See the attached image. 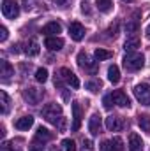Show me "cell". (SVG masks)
Returning <instances> with one entry per match:
<instances>
[{
    "mask_svg": "<svg viewBox=\"0 0 150 151\" xmlns=\"http://www.w3.org/2000/svg\"><path fill=\"white\" fill-rule=\"evenodd\" d=\"M138 30H140V21L138 19H129L127 25H125V32L131 34V35H134Z\"/></svg>",
    "mask_w": 150,
    "mask_h": 151,
    "instance_id": "obj_23",
    "label": "cell"
},
{
    "mask_svg": "<svg viewBox=\"0 0 150 151\" xmlns=\"http://www.w3.org/2000/svg\"><path fill=\"white\" fill-rule=\"evenodd\" d=\"M2 151H20V150H14L12 142H4L2 144Z\"/></svg>",
    "mask_w": 150,
    "mask_h": 151,
    "instance_id": "obj_38",
    "label": "cell"
},
{
    "mask_svg": "<svg viewBox=\"0 0 150 151\" xmlns=\"http://www.w3.org/2000/svg\"><path fill=\"white\" fill-rule=\"evenodd\" d=\"M108 79H110V83H113V84H118L120 83V70H118L117 65H110V69H108Z\"/></svg>",
    "mask_w": 150,
    "mask_h": 151,
    "instance_id": "obj_20",
    "label": "cell"
},
{
    "mask_svg": "<svg viewBox=\"0 0 150 151\" xmlns=\"http://www.w3.org/2000/svg\"><path fill=\"white\" fill-rule=\"evenodd\" d=\"M145 65V56L141 53H136V51H129L125 56H124V67L131 72H136L140 69H143Z\"/></svg>",
    "mask_w": 150,
    "mask_h": 151,
    "instance_id": "obj_1",
    "label": "cell"
},
{
    "mask_svg": "<svg viewBox=\"0 0 150 151\" xmlns=\"http://www.w3.org/2000/svg\"><path fill=\"white\" fill-rule=\"evenodd\" d=\"M7 35H9V34H7V28L2 27V28H0V42H5V40H7Z\"/></svg>",
    "mask_w": 150,
    "mask_h": 151,
    "instance_id": "obj_37",
    "label": "cell"
},
{
    "mask_svg": "<svg viewBox=\"0 0 150 151\" xmlns=\"http://www.w3.org/2000/svg\"><path fill=\"white\" fill-rule=\"evenodd\" d=\"M81 12H83V14H90V7H88V2H83V4H81Z\"/></svg>",
    "mask_w": 150,
    "mask_h": 151,
    "instance_id": "obj_39",
    "label": "cell"
},
{
    "mask_svg": "<svg viewBox=\"0 0 150 151\" xmlns=\"http://www.w3.org/2000/svg\"><path fill=\"white\" fill-rule=\"evenodd\" d=\"M32 125H34V116H21V118L16 119V123H14V127H16L18 130H28Z\"/></svg>",
    "mask_w": 150,
    "mask_h": 151,
    "instance_id": "obj_16",
    "label": "cell"
},
{
    "mask_svg": "<svg viewBox=\"0 0 150 151\" xmlns=\"http://www.w3.org/2000/svg\"><path fill=\"white\" fill-rule=\"evenodd\" d=\"M0 100H2V114H7V111H9V97H7V93L4 90L0 91Z\"/></svg>",
    "mask_w": 150,
    "mask_h": 151,
    "instance_id": "obj_26",
    "label": "cell"
},
{
    "mask_svg": "<svg viewBox=\"0 0 150 151\" xmlns=\"http://www.w3.org/2000/svg\"><path fill=\"white\" fill-rule=\"evenodd\" d=\"M2 14L7 18V19H14L18 18L20 14V5L16 0H4L2 2Z\"/></svg>",
    "mask_w": 150,
    "mask_h": 151,
    "instance_id": "obj_5",
    "label": "cell"
},
{
    "mask_svg": "<svg viewBox=\"0 0 150 151\" xmlns=\"http://www.w3.org/2000/svg\"><path fill=\"white\" fill-rule=\"evenodd\" d=\"M81 151H94V144H92V141L90 139H83L81 141Z\"/></svg>",
    "mask_w": 150,
    "mask_h": 151,
    "instance_id": "obj_32",
    "label": "cell"
},
{
    "mask_svg": "<svg viewBox=\"0 0 150 151\" xmlns=\"http://www.w3.org/2000/svg\"><path fill=\"white\" fill-rule=\"evenodd\" d=\"M36 81H37V83H46V81H48V70L42 69V67L37 69V70H36Z\"/></svg>",
    "mask_w": 150,
    "mask_h": 151,
    "instance_id": "obj_27",
    "label": "cell"
},
{
    "mask_svg": "<svg viewBox=\"0 0 150 151\" xmlns=\"http://www.w3.org/2000/svg\"><path fill=\"white\" fill-rule=\"evenodd\" d=\"M53 2H55V5H58L60 9H67V7L73 5L74 0H53Z\"/></svg>",
    "mask_w": 150,
    "mask_h": 151,
    "instance_id": "obj_31",
    "label": "cell"
},
{
    "mask_svg": "<svg viewBox=\"0 0 150 151\" xmlns=\"http://www.w3.org/2000/svg\"><path fill=\"white\" fill-rule=\"evenodd\" d=\"M122 2H134V0H122Z\"/></svg>",
    "mask_w": 150,
    "mask_h": 151,
    "instance_id": "obj_41",
    "label": "cell"
},
{
    "mask_svg": "<svg viewBox=\"0 0 150 151\" xmlns=\"http://www.w3.org/2000/svg\"><path fill=\"white\" fill-rule=\"evenodd\" d=\"M12 74H14V69L11 67V63H9L7 60H2V62H0V76L4 77V81H7Z\"/></svg>",
    "mask_w": 150,
    "mask_h": 151,
    "instance_id": "obj_17",
    "label": "cell"
},
{
    "mask_svg": "<svg viewBox=\"0 0 150 151\" xmlns=\"http://www.w3.org/2000/svg\"><path fill=\"white\" fill-rule=\"evenodd\" d=\"M147 37L150 39V25H149V27H147Z\"/></svg>",
    "mask_w": 150,
    "mask_h": 151,
    "instance_id": "obj_40",
    "label": "cell"
},
{
    "mask_svg": "<svg viewBox=\"0 0 150 151\" xmlns=\"http://www.w3.org/2000/svg\"><path fill=\"white\" fill-rule=\"evenodd\" d=\"M111 146H113V151H124V141L120 137H113Z\"/></svg>",
    "mask_w": 150,
    "mask_h": 151,
    "instance_id": "obj_28",
    "label": "cell"
},
{
    "mask_svg": "<svg viewBox=\"0 0 150 151\" xmlns=\"http://www.w3.org/2000/svg\"><path fill=\"white\" fill-rule=\"evenodd\" d=\"M60 32H62V27H60V23H57V21H50L48 25L42 27V34H44L46 37H57Z\"/></svg>",
    "mask_w": 150,
    "mask_h": 151,
    "instance_id": "obj_11",
    "label": "cell"
},
{
    "mask_svg": "<svg viewBox=\"0 0 150 151\" xmlns=\"http://www.w3.org/2000/svg\"><path fill=\"white\" fill-rule=\"evenodd\" d=\"M101 151H113L111 141H103L101 142Z\"/></svg>",
    "mask_w": 150,
    "mask_h": 151,
    "instance_id": "obj_36",
    "label": "cell"
},
{
    "mask_svg": "<svg viewBox=\"0 0 150 151\" xmlns=\"http://www.w3.org/2000/svg\"><path fill=\"white\" fill-rule=\"evenodd\" d=\"M138 125L143 132H149L150 134V116L149 114H140L138 116Z\"/></svg>",
    "mask_w": 150,
    "mask_h": 151,
    "instance_id": "obj_21",
    "label": "cell"
},
{
    "mask_svg": "<svg viewBox=\"0 0 150 151\" xmlns=\"http://www.w3.org/2000/svg\"><path fill=\"white\" fill-rule=\"evenodd\" d=\"M85 86H87V90H90V91L95 93V91H99V88H101V81H95V79H94V81H88Z\"/></svg>",
    "mask_w": 150,
    "mask_h": 151,
    "instance_id": "obj_30",
    "label": "cell"
},
{
    "mask_svg": "<svg viewBox=\"0 0 150 151\" xmlns=\"http://www.w3.org/2000/svg\"><path fill=\"white\" fill-rule=\"evenodd\" d=\"M62 146H64L66 151H76V142L73 139H64L62 141Z\"/></svg>",
    "mask_w": 150,
    "mask_h": 151,
    "instance_id": "obj_29",
    "label": "cell"
},
{
    "mask_svg": "<svg viewBox=\"0 0 150 151\" xmlns=\"http://www.w3.org/2000/svg\"><path fill=\"white\" fill-rule=\"evenodd\" d=\"M25 53H27L28 56H36V55H39V44L36 42V40H28L27 46H25Z\"/></svg>",
    "mask_w": 150,
    "mask_h": 151,
    "instance_id": "obj_22",
    "label": "cell"
},
{
    "mask_svg": "<svg viewBox=\"0 0 150 151\" xmlns=\"http://www.w3.org/2000/svg\"><path fill=\"white\" fill-rule=\"evenodd\" d=\"M88 130H90L92 135H99L101 134V116L97 113L90 116V119H88Z\"/></svg>",
    "mask_w": 150,
    "mask_h": 151,
    "instance_id": "obj_13",
    "label": "cell"
},
{
    "mask_svg": "<svg viewBox=\"0 0 150 151\" xmlns=\"http://www.w3.org/2000/svg\"><path fill=\"white\" fill-rule=\"evenodd\" d=\"M51 137H53V134H51L48 128H44V127H39L37 132H36V141H39V142L51 141Z\"/></svg>",
    "mask_w": 150,
    "mask_h": 151,
    "instance_id": "obj_18",
    "label": "cell"
},
{
    "mask_svg": "<svg viewBox=\"0 0 150 151\" xmlns=\"http://www.w3.org/2000/svg\"><path fill=\"white\" fill-rule=\"evenodd\" d=\"M94 56H95V60L97 62H103V60H108V58H111L113 53L111 51H106V49H95V53H94Z\"/></svg>",
    "mask_w": 150,
    "mask_h": 151,
    "instance_id": "obj_24",
    "label": "cell"
},
{
    "mask_svg": "<svg viewBox=\"0 0 150 151\" xmlns=\"http://www.w3.org/2000/svg\"><path fill=\"white\" fill-rule=\"evenodd\" d=\"M42 118L48 121V123H53V125H58L64 118H62V107L55 102L51 104H46L42 107Z\"/></svg>",
    "mask_w": 150,
    "mask_h": 151,
    "instance_id": "obj_2",
    "label": "cell"
},
{
    "mask_svg": "<svg viewBox=\"0 0 150 151\" xmlns=\"http://www.w3.org/2000/svg\"><path fill=\"white\" fill-rule=\"evenodd\" d=\"M143 141L138 134H131L129 137V151H143Z\"/></svg>",
    "mask_w": 150,
    "mask_h": 151,
    "instance_id": "obj_15",
    "label": "cell"
},
{
    "mask_svg": "<svg viewBox=\"0 0 150 151\" xmlns=\"http://www.w3.org/2000/svg\"><path fill=\"white\" fill-rule=\"evenodd\" d=\"M103 104H104V109H111L113 104H115V102H113V97L111 95H106V97L103 99Z\"/></svg>",
    "mask_w": 150,
    "mask_h": 151,
    "instance_id": "obj_33",
    "label": "cell"
},
{
    "mask_svg": "<svg viewBox=\"0 0 150 151\" xmlns=\"http://www.w3.org/2000/svg\"><path fill=\"white\" fill-rule=\"evenodd\" d=\"M134 97L140 104L143 106H150V84L147 83H141V84H136L134 86Z\"/></svg>",
    "mask_w": 150,
    "mask_h": 151,
    "instance_id": "obj_3",
    "label": "cell"
},
{
    "mask_svg": "<svg viewBox=\"0 0 150 151\" xmlns=\"http://www.w3.org/2000/svg\"><path fill=\"white\" fill-rule=\"evenodd\" d=\"M79 127H81V106H79V102H73V127H71V130L78 132Z\"/></svg>",
    "mask_w": 150,
    "mask_h": 151,
    "instance_id": "obj_10",
    "label": "cell"
},
{
    "mask_svg": "<svg viewBox=\"0 0 150 151\" xmlns=\"http://www.w3.org/2000/svg\"><path fill=\"white\" fill-rule=\"evenodd\" d=\"M122 127H124V119L120 116H108L106 118V128L110 132H118V130H122Z\"/></svg>",
    "mask_w": 150,
    "mask_h": 151,
    "instance_id": "obj_12",
    "label": "cell"
},
{
    "mask_svg": "<svg viewBox=\"0 0 150 151\" xmlns=\"http://www.w3.org/2000/svg\"><path fill=\"white\" fill-rule=\"evenodd\" d=\"M42 97H44V91L36 88V86H28V88L23 90V99L28 104H32V106H37L39 102L42 100Z\"/></svg>",
    "mask_w": 150,
    "mask_h": 151,
    "instance_id": "obj_4",
    "label": "cell"
},
{
    "mask_svg": "<svg viewBox=\"0 0 150 151\" xmlns=\"http://www.w3.org/2000/svg\"><path fill=\"white\" fill-rule=\"evenodd\" d=\"M124 47H125L127 53H129V51H136V49L140 47V37H138V35H131V37H127L125 44H124Z\"/></svg>",
    "mask_w": 150,
    "mask_h": 151,
    "instance_id": "obj_19",
    "label": "cell"
},
{
    "mask_svg": "<svg viewBox=\"0 0 150 151\" xmlns=\"http://www.w3.org/2000/svg\"><path fill=\"white\" fill-rule=\"evenodd\" d=\"M69 35H71L73 40H81L85 37V27L81 23H78V21H73L69 25Z\"/></svg>",
    "mask_w": 150,
    "mask_h": 151,
    "instance_id": "obj_8",
    "label": "cell"
},
{
    "mask_svg": "<svg viewBox=\"0 0 150 151\" xmlns=\"http://www.w3.org/2000/svg\"><path fill=\"white\" fill-rule=\"evenodd\" d=\"M108 34H110L111 37H115V35L118 34V21H113L111 25H110V28H108Z\"/></svg>",
    "mask_w": 150,
    "mask_h": 151,
    "instance_id": "obj_34",
    "label": "cell"
},
{
    "mask_svg": "<svg viewBox=\"0 0 150 151\" xmlns=\"http://www.w3.org/2000/svg\"><path fill=\"white\" fill-rule=\"evenodd\" d=\"M58 76L62 77V81L66 83V84H69V86H73V88H79V79H78V76L71 70V69H60V72H58Z\"/></svg>",
    "mask_w": 150,
    "mask_h": 151,
    "instance_id": "obj_6",
    "label": "cell"
},
{
    "mask_svg": "<svg viewBox=\"0 0 150 151\" xmlns=\"http://www.w3.org/2000/svg\"><path fill=\"white\" fill-rule=\"evenodd\" d=\"M28 151H44V146H42L39 141H36V142H32V144L28 146Z\"/></svg>",
    "mask_w": 150,
    "mask_h": 151,
    "instance_id": "obj_35",
    "label": "cell"
},
{
    "mask_svg": "<svg viewBox=\"0 0 150 151\" xmlns=\"http://www.w3.org/2000/svg\"><path fill=\"white\" fill-rule=\"evenodd\" d=\"M53 151H57V150H53Z\"/></svg>",
    "mask_w": 150,
    "mask_h": 151,
    "instance_id": "obj_42",
    "label": "cell"
},
{
    "mask_svg": "<svg viewBox=\"0 0 150 151\" xmlns=\"http://www.w3.org/2000/svg\"><path fill=\"white\" fill-rule=\"evenodd\" d=\"M78 65H79L81 69H85V70H90V72H94V70L97 69V63L92 62L90 56H88L85 51H81V53L78 55Z\"/></svg>",
    "mask_w": 150,
    "mask_h": 151,
    "instance_id": "obj_7",
    "label": "cell"
},
{
    "mask_svg": "<svg viewBox=\"0 0 150 151\" xmlns=\"http://www.w3.org/2000/svg\"><path fill=\"white\" fill-rule=\"evenodd\" d=\"M44 46H46L50 51H60V49L64 47V40L60 37H46Z\"/></svg>",
    "mask_w": 150,
    "mask_h": 151,
    "instance_id": "obj_14",
    "label": "cell"
},
{
    "mask_svg": "<svg viewBox=\"0 0 150 151\" xmlns=\"http://www.w3.org/2000/svg\"><path fill=\"white\" fill-rule=\"evenodd\" d=\"M113 97V102L118 106V107H131V100H129V97L122 91V90H115L111 93Z\"/></svg>",
    "mask_w": 150,
    "mask_h": 151,
    "instance_id": "obj_9",
    "label": "cell"
},
{
    "mask_svg": "<svg viewBox=\"0 0 150 151\" xmlns=\"http://www.w3.org/2000/svg\"><path fill=\"white\" fill-rule=\"evenodd\" d=\"M113 7L111 0H97V9L101 11V12H110Z\"/></svg>",
    "mask_w": 150,
    "mask_h": 151,
    "instance_id": "obj_25",
    "label": "cell"
}]
</instances>
